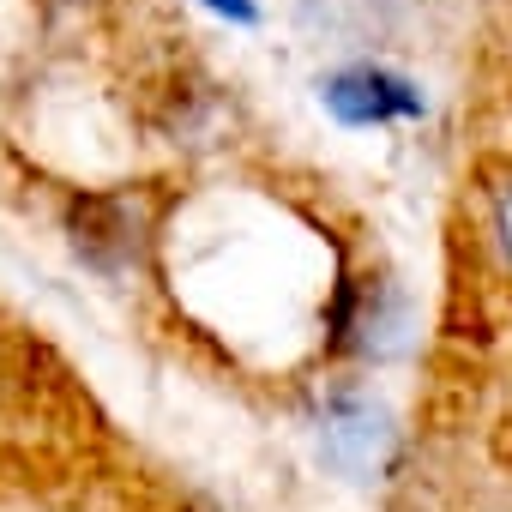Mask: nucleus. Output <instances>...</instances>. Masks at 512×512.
<instances>
[{
  "mask_svg": "<svg viewBox=\"0 0 512 512\" xmlns=\"http://www.w3.org/2000/svg\"><path fill=\"white\" fill-rule=\"evenodd\" d=\"M67 241L97 278H127L163 241V211L145 187H85L67 199Z\"/></svg>",
  "mask_w": 512,
  "mask_h": 512,
  "instance_id": "1",
  "label": "nucleus"
},
{
  "mask_svg": "<svg viewBox=\"0 0 512 512\" xmlns=\"http://www.w3.org/2000/svg\"><path fill=\"white\" fill-rule=\"evenodd\" d=\"M314 452L344 482H380L398 452V422L386 404H374L356 386H338L314 410Z\"/></svg>",
  "mask_w": 512,
  "mask_h": 512,
  "instance_id": "2",
  "label": "nucleus"
},
{
  "mask_svg": "<svg viewBox=\"0 0 512 512\" xmlns=\"http://www.w3.org/2000/svg\"><path fill=\"white\" fill-rule=\"evenodd\" d=\"M320 109L344 127V133H380V127H404L428 115V97L410 73L386 67V61H344L332 73H320Z\"/></svg>",
  "mask_w": 512,
  "mask_h": 512,
  "instance_id": "3",
  "label": "nucleus"
},
{
  "mask_svg": "<svg viewBox=\"0 0 512 512\" xmlns=\"http://www.w3.org/2000/svg\"><path fill=\"white\" fill-rule=\"evenodd\" d=\"M422 0H296V19L308 37L338 43V49H380L392 43Z\"/></svg>",
  "mask_w": 512,
  "mask_h": 512,
  "instance_id": "4",
  "label": "nucleus"
},
{
  "mask_svg": "<svg viewBox=\"0 0 512 512\" xmlns=\"http://www.w3.org/2000/svg\"><path fill=\"white\" fill-rule=\"evenodd\" d=\"M494 247H500V266L512 272V181L494 193Z\"/></svg>",
  "mask_w": 512,
  "mask_h": 512,
  "instance_id": "5",
  "label": "nucleus"
},
{
  "mask_svg": "<svg viewBox=\"0 0 512 512\" xmlns=\"http://www.w3.org/2000/svg\"><path fill=\"white\" fill-rule=\"evenodd\" d=\"M205 13H217L223 25H260V0H199Z\"/></svg>",
  "mask_w": 512,
  "mask_h": 512,
  "instance_id": "6",
  "label": "nucleus"
},
{
  "mask_svg": "<svg viewBox=\"0 0 512 512\" xmlns=\"http://www.w3.org/2000/svg\"><path fill=\"white\" fill-rule=\"evenodd\" d=\"M181 512H235L229 500H217V494H187L181 500Z\"/></svg>",
  "mask_w": 512,
  "mask_h": 512,
  "instance_id": "7",
  "label": "nucleus"
}]
</instances>
